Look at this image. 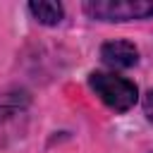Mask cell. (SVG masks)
<instances>
[{
    "label": "cell",
    "instance_id": "6da1fadb",
    "mask_svg": "<svg viewBox=\"0 0 153 153\" xmlns=\"http://www.w3.org/2000/svg\"><path fill=\"white\" fill-rule=\"evenodd\" d=\"M88 84L96 91V96L115 112H124L139 100L136 84L124 79V76H115V74H108V72H93Z\"/></svg>",
    "mask_w": 153,
    "mask_h": 153
},
{
    "label": "cell",
    "instance_id": "7a4b0ae2",
    "mask_svg": "<svg viewBox=\"0 0 153 153\" xmlns=\"http://www.w3.org/2000/svg\"><path fill=\"white\" fill-rule=\"evenodd\" d=\"M84 12L100 22H129L153 17L151 0H96L84 2Z\"/></svg>",
    "mask_w": 153,
    "mask_h": 153
},
{
    "label": "cell",
    "instance_id": "277c9868",
    "mask_svg": "<svg viewBox=\"0 0 153 153\" xmlns=\"http://www.w3.org/2000/svg\"><path fill=\"white\" fill-rule=\"evenodd\" d=\"M29 12L33 14L36 22L41 24H57L62 19V5L60 2H50V0H38V2H29Z\"/></svg>",
    "mask_w": 153,
    "mask_h": 153
},
{
    "label": "cell",
    "instance_id": "3957f363",
    "mask_svg": "<svg viewBox=\"0 0 153 153\" xmlns=\"http://www.w3.org/2000/svg\"><path fill=\"white\" fill-rule=\"evenodd\" d=\"M100 57L112 69H129L139 62V50L129 41H108L100 48Z\"/></svg>",
    "mask_w": 153,
    "mask_h": 153
},
{
    "label": "cell",
    "instance_id": "5b68a950",
    "mask_svg": "<svg viewBox=\"0 0 153 153\" xmlns=\"http://www.w3.org/2000/svg\"><path fill=\"white\" fill-rule=\"evenodd\" d=\"M143 112H146V117L153 122V91H148L146 98H143Z\"/></svg>",
    "mask_w": 153,
    "mask_h": 153
}]
</instances>
